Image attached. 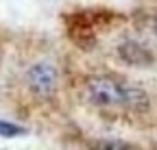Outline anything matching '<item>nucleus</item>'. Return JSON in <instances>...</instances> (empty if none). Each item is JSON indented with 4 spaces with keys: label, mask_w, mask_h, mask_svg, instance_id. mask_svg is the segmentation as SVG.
I'll return each mask as SVG.
<instances>
[{
    "label": "nucleus",
    "mask_w": 157,
    "mask_h": 150,
    "mask_svg": "<svg viewBox=\"0 0 157 150\" xmlns=\"http://www.w3.org/2000/svg\"><path fill=\"white\" fill-rule=\"evenodd\" d=\"M87 96L101 107H142L148 100L140 87L120 83L111 76H92L87 81Z\"/></svg>",
    "instance_id": "obj_1"
},
{
    "label": "nucleus",
    "mask_w": 157,
    "mask_h": 150,
    "mask_svg": "<svg viewBox=\"0 0 157 150\" xmlns=\"http://www.w3.org/2000/svg\"><path fill=\"white\" fill-rule=\"evenodd\" d=\"M24 133H26V128L0 120V135H2V137H17V135H24Z\"/></svg>",
    "instance_id": "obj_4"
},
{
    "label": "nucleus",
    "mask_w": 157,
    "mask_h": 150,
    "mask_svg": "<svg viewBox=\"0 0 157 150\" xmlns=\"http://www.w3.org/2000/svg\"><path fill=\"white\" fill-rule=\"evenodd\" d=\"M155 33H157V20H155Z\"/></svg>",
    "instance_id": "obj_6"
},
{
    "label": "nucleus",
    "mask_w": 157,
    "mask_h": 150,
    "mask_svg": "<svg viewBox=\"0 0 157 150\" xmlns=\"http://www.w3.org/2000/svg\"><path fill=\"white\" fill-rule=\"evenodd\" d=\"M92 150H129V146L122 141H116V139H103V141H96L92 146Z\"/></svg>",
    "instance_id": "obj_5"
},
{
    "label": "nucleus",
    "mask_w": 157,
    "mask_h": 150,
    "mask_svg": "<svg viewBox=\"0 0 157 150\" xmlns=\"http://www.w3.org/2000/svg\"><path fill=\"white\" fill-rule=\"evenodd\" d=\"M120 57L131 65H148L153 61V54L144 46L135 44V42H124L120 46Z\"/></svg>",
    "instance_id": "obj_3"
},
{
    "label": "nucleus",
    "mask_w": 157,
    "mask_h": 150,
    "mask_svg": "<svg viewBox=\"0 0 157 150\" xmlns=\"http://www.w3.org/2000/svg\"><path fill=\"white\" fill-rule=\"evenodd\" d=\"M29 85L35 93H39V96H48V93L55 91V85H57V72L50 63H35L29 74Z\"/></svg>",
    "instance_id": "obj_2"
}]
</instances>
